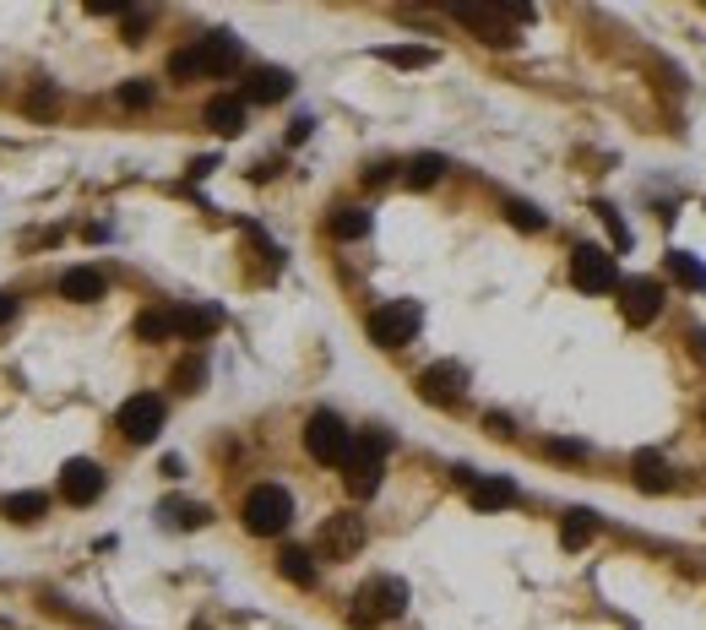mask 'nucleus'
Here are the masks:
<instances>
[{"label":"nucleus","mask_w":706,"mask_h":630,"mask_svg":"<svg viewBox=\"0 0 706 630\" xmlns=\"http://www.w3.org/2000/svg\"><path fill=\"white\" fill-rule=\"evenodd\" d=\"M288 88H293L288 71L262 66V71H251V82H245V104H278V98H288Z\"/></svg>","instance_id":"2eb2a0df"},{"label":"nucleus","mask_w":706,"mask_h":630,"mask_svg":"<svg viewBox=\"0 0 706 630\" xmlns=\"http://www.w3.org/2000/svg\"><path fill=\"white\" fill-rule=\"evenodd\" d=\"M598 218H603V223H609V234H614V245H625V240H630V234H625V223H620V212H614V207H598Z\"/></svg>","instance_id":"473e14b6"},{"label":"nucleus","mask_w":706,"mask_h":630,"mask_svg":"<svg viewBox=\"0 0 706 630\" xmlns=\"http://www.w3.org/2000/svg\"><path fill=\"white\" fill-rule=\"evenodd\" d=\"M201 381H207V359H201V353L174 370V386H180V392H201Z\"/></svg>","instance_id":"cd10ccee"},{"label":"nucleus","mask_w":706,"mask_h":630,"mask_svg":"<svg viewBox=\"0 0 706 630\" xmlns=\"http://www.w3.org/2000/svg\"><path fill=\"white\" fill-rule=\"evenodd\" d=\"M467 500H473L478 511H506V505L517 500V483H511V478H473V483H467Z\"/></svg>","instance_id":"f3484780"},{"label":"nucleus","mask_w":706,"mask_h":630,"mask_svg":"<svg viewBox=\"0 0 706 630\" xmlns=\"http://www.w3.org/2000/svg\"><path fill=\"white\" fill-rule=\"evenodd\" d=\"M381 60H392V66H403V71H419V66H435V49H424V44H397V49H381Z\"/></svg>","instance_id":"a878e982"},{"label":"nucleus","mask_w":706,"mask_h":630,"mask_svg":"<svg viewBox=\"0 0 706 630\" xmlns=\"http://www.w3.org/2000/svg\"><path fill=\"white\" fill-rule=\"evenodd\" d=\"M304 452L315 457V463H326V468H343L348 463V452H354V430L337 419V413H310V424H304Z\"/></svg>","instance_id":"20e7f679"},{"label":"nucleus","mask_w":706,"mask_h":630,"mask_svg":"<svg viewBox=\"0 0 706 630\" xmlns=\"http://www.w3.org/2000/svg\"><path fill=\"white\" fill-rule=\"evenodd\" d=\"M669 272H674V283H685V289H706V267L691 250H669Z\"/></svg>","instance_id":"393cba45"},{"label":"nucleus","mask_w":706,"mask_h":630,"mask_svg":"<svg viewBox=\"0 0 706 630\" xmlns=\"http://www.w3.org/2000/svg\"><path fill=\"white\" fill-rule=\"evenodd\" d=\"M424 326V311L414 300H386L381 311H370V342L375 348H403Z\"/></svg>","instance_id":"39448f33"},{"label":"nucleus","mask_w":706,"mask_h":630,"mask_svg":"<svg viewBox=\"0 0 706 630\" xmlns=\"http://www.w3.org/2000/svg\"><path fill=\"white\" fill-rule=\"evenodd\" d=\"M462 27H473V33H484V44H511V16L517 22H528L533 11H495V5H456L451 11Z\"/></svg>","instance_id":"9d476101"},{"label":"nucleus","mask_w":706,"mask_h":630,"mask_svg":"<svg viewBox=\"0 0 706 630\" xmlns=\"http://www.w3.org/2000/svg\"><path fill=\"white\" fill-rule=\"evenodd\" d=\"M163 397H152V392H137V397H126L120 402V435L131 441V446H147L158 430H163Z\"/></svg>","instance_id":"0eeeda50"},{"label":"nucleus","mask_w":706,"mask_h":630,"mask_svg":"<svg viewBox=\"0 0 706 630\" xmlns=\"http://www.w3.org/2000/svg\"><path fill=\"white\" fill-rule=\"evenodd\" d=\"M163 516H174V527H201L207 505H163Z\"/></svg>","instance_id":"7c9ffc66"},{"label":"nucleus","mask_w":706,"mask_h":630,"mask_svg":"<svg viewBox=\"0 0 706 630\" xmlns=\"http://www.w3.org/2000/svg\"><path fill=\"white\" fill-rule=\"evenodd\" d=\"M506 218H511L517 229H528V234H539V229H544V212H539V207H528V201H506Z\"/></svg>","instance_id":"c85d7f7f"},{"label":"nucleus","mask_w":706,"mask_h":630,"mask_svg":"<svg viewBox=\"0 0 706 630\" xmlns=\"http://www.w3.org/2000/svg\"><path fill=\"white\" fill-rule=\"evenodd\" d=\"M663 311V283L658 278H620V315L630 326H647Z\"/></svg>","instance_id":"1a4fd4ad"},{"label":"nucleus","mask_w":706,"mask_h":630,"mask_svg":"<svg viewBox=\"0 0 706 630\" xmlns=\"http://www.w3.org/2000/svg\"><path fill=\"white\" fill-rule=\"evenodd\" d=\"M462 392H467V370H462V364H451V359L429 364V370L419 375V397H424V402H440V408H451Z\"/></svg>","instance_id":"ddd939ff"},{"label":"nucleus","mask_w":706,"mask_h":630,"mask_svg":"<svg viewBox=\"0 0 706 630\" xmlns=\"http://www.w3.org/2000/svg\"><path fill=\"white\" fill-rule=\"evenodd\" d=\"M190 60H196V77H229L240 66V38L234 33H207L190 49Z\"/></svg>","instance_id":"9b49d317"},{"label":"nucleus","mask_w":706,"mask_h":630,"mask_svg":"<svg viewBox=\"0 0 706 630\" xmlns=\"http://www.w3.org/2000/svg\"><path fill=\"white\" fill-rule=\"evenodd\" d=\"M570 283L581 294H609V289H620V267L603 245H576L570 250Z\"/></svg>","instance_id":"423d86ee"},{"label":"nucleus","mask_w":706,"mask_h":630,"mask_svg":"<svg viewBox=\"0 0 706 630\" xmlns=\"http://www.w3.org/2000/svg\"><path fill=\"white\" fill-rule=\"evenodd\" d=\"M364 538H370L364 516H359V511H337V516L321 527V555H326V560H354V555L364 549Z\"/></svg>","instance_id":"6e6552de"},{"label":"nucleus","mask_w":706,"mask_h":630,"mask_svg":"<svg viewBox=\"0 0 706 630\" xmlns=\"http://www.w3.org/2000/svg\"><path fill=\"white\" fill-rule=\"evenodd\" d=\"M408 609V582H397V576H375V582H364L359 593H354V626L370 630L381 626V620H397Z\"/></svg>","instance_id":"7ed1b4c3"},{"label":"nucleus","mask_w":706,"mask_h":630,"mask_svg":"<svg viewBox=\"0 0 706 630\" xmlns=\"http://www.w3.org/2000/svg\"><path fill=\"white\" fill-rule=\"evenodd\" d=\"M484 424H489V435H511V419H506V413H489Z\"/></svg>","instance_id":"e433bc0d"},{"label":"nucleus","mask_w":706,"mask_h":630,"mask_svg":"<svg viewBox=\"0 0 706 630\" xmlns=\"http://www.w3.org/2000/svg\"><path fill=\"white\" fill-rule=\"evenodd\" d=\"M592 533H598V516H592V511H565V522H560V544L565 549H587V544H592Z\"/></svg>","instance_id":"4be33fe9"},{"label":"nucleus","mask_w":706,"mask_h":630,"mask_svg":"<svg viewBox=\"0 0 706 630\" xmlns=\"http://www.w3.org/2000/svg\"><path fill=\"white\" fill-rule=\"evenodd\" d=\"M549 457H587L576 441H549Z\"/></svg>","instance_id":"f704fd0d"},{"label":"nucleus","mask_w":706,"mask_h":630,"mask_svg":"<svg viewBox=\"0 0 706 630\" xmlns=\"http://www.w3.org/2000/svg\"><path fill=\"white\" fill-rule=\"evenodd\" d=\"M278 571L293 587H315V560H310V549H299V544H288L278 555Z\"/></svg>","instance_id":"412c9836"},{"label":"nucleus","mask_w":706,"mask_h":630,"mask_svg":"<svg viewBox=\"0 0 706 630\" xmlns=\"http://www.w3.org/2000/svg\"><path fill=\"white\" fill-rule=\"evenodd\" d=\"M49 109H55V98H49V88H38L33 93V115H49Z\"/></svg>","instance_id":"c9c22d12"},{"label":"nucleus","mask_w":706,"mask_h":630,"mask_svg":"<svg viewBox=\"0 0 706 630\" xmlns=\"http://www.w3.org/2000/svg\"><path fill=\"white\" fill-rule=\"evenodd\" d=\"M207 126L218 137H240L245 131V98H212L207 104Z\"/></svg>","instance_id":"a211bd4d"},{"label":"nucleus","mask_w":706,"mask_h":630,"mask_svg":"<svg viewBox=\"0 0 706 630\" xmlns=\"http://www.w3.org/2000/svg\"><path fill=\"white\" fill-rule=\"evenodd\" d=\"M445 174V158L440 153H419V158H408V168H403V179L414 185V190H429L435 179Z\"/></svg>","instance_id":"b1692460"},{"label":"nucleus","mask_w":706,"mask_h":630,"mask_svg":"<svg viewBox=\"0 0 706 630\" xmlns=\"http://www.w3.org/2000/svg\"><path fill=\"white\" fill-rule=\"evenodd\" d=\"M326 229H332V240H364L370 234V212L364 207H337Z\"/></svg>","instance_id":"5701e85b"},{"label":"nucleus","mask_w":706,"mask_h":630,"mask_svg":"<svg viewBox=\"0 0 706 630\" xmlns=\"http://www.w3.org/2000/svg\"><path fill=\"white\" fill-rule=\"evenodd\" d=\"M49 511V500L38 494V489H22V494H5V505H0V516L5 522H22V527H33L38 516Z\"/></svg>","instance_id":"aec40b11"},{"label":"nucleus","mask_w":706,"mask_h":630,"mask_svg":"<svg viewBox=\"0 0 706 630\" xmlns=\"http://www.w3.org/2000/svg\"><path fill=\"white\" fill-rule=\"evenodd\" d=\"M99 494H104V468H99V463L77 457V463L60 468V500H66V505H93Z\"/></svg>","instance_id":"f8f14e48"},{"label":"nucleus","mask_w":706,"mask_h":630,"mask_svg":"<svg viewBox=\"0 0 706 630\" xmlns=\"http://www.w3.org/2000/svg\"><path fill=\"white\" fill-rule=\"evenodd\" d=\"M147 22H152L147 11H126V38H131V44H141V33H147Z\"/></svg>","instance_id":"72a5a7b5"},{"label":"nucleus","mask_w":706,"mask_h":630,"mask_svg":"<svg viewBox=\"0 0 706 630\" xmlns=\"http://www.w3.org/2000/svg\"><path fill=\"white\" fill-rule=\"evenodd\" d=\"M5 320H16V300H11V294H0V326H5Z\"/></svg>","instance_id":"4c0bfd02"},{"label":"nucleus","mask_w":706,"mask_h":630,"mask_svg":"<svg viewBox=\"0 0 706 630\" xmlns=\"http://www.w3.org/2000/svg\"><path fill=\"white\" fill-rule=\"evenodd\" d=\"M240 516H245V533H256V538H278L282 527L293 522V494H288L282 483H256V489L245 494Z\"/></svg>","instance_id":"f03ea898"},{"label":"nucleus","mask_w":706,"mask_h":630,"mask_svg":"<svg viewBox=\"0 0 706 630\" xmlns=\"http://www.w3.org/2000/svg\"><path fill=\"white\" fill-rule=\"evenodd\" d=\"M386 452H392V435H386V430H364V435H354V452H348V463H343V483H348V494H354V500H370V494L381 489Z\"/></svg>","instance_id":"f257e3e1"},{"label":"nucleus","mask_w":706,"mask_h":630,"mask_svg":"<svg viewBox=\"0 0 706 630\" xmlns=\"http://www.w3.org/2000/svg\"><path fill=\"white\" fill-rule=\"evenodd\" d=\"M218 326H223V315L212 311V305H180V311H174V331H180V337H190V342L212 337Z\"/></svg>","instance_id":"dca6fc26"},{"label":"nucleus","mask_w":706,"mask_h":630,"mask_svg":"<svg viewBox=\"0 0 706 630\" xmlns=\"http://www.w3.org/2000/svg\"><path fill=\"white\" fill-rule=\"evenodd\" d=\"M104 272L99 267H71L66 278H60V300H71V305H99L104 300Z\"/></svg>","instance_id":"4468645a"},{"label":"nucleus","mask_w":706,"mask_h":630,"mask_svg":"<svg viewBox=\"0 0 706 630\" xmlns=\"http://www.w3.org/2000/svg\"><path fill=\"white\" fill-rule=\"evenodd\" d=\"M169 77H180V82H190V77H196V60H190V49H180V55L169 60Z\"/></svg>","instance_id":"2f4dec72"},{"label":"nucleus","mask_w":706,"mask_h":630,"mask_svg":"<svg viewBox=\"0 0 706 630\" xmlns=\"http://www.w3.org/2000/svg\"><path fill=\"white\" fill-rule=\"evenodd\" d=\"M137 337L141 342H163V337H174V311H141Z\"/></svg>","instance_id":"bb28decb"},{"label":"nucleus","mask_w":706,"mask_h":630,"mask_svg":"<svg viewBox=\"0 0 706 630\" xmlns=\"http://www.w3.org/2000/svg\"><path fill=\"white\" fill-rule=\"evenodd\" d=\"M120 104H126V109H147V104H152V82H147V77L120 82Z\"/></svg>","instance_id":"c756f323"},{"label":"nucleus","mask_w":706,"mask_h":630,"mask_svg":"<svg viewBox=\"0 0 706 630\" xmlns=\"http://www.w3.org/2000/svg\"><path fill=\"white\" fill-rule=\"evenodd\" d=\"M630 472H636V489H647V494H663V489H669V463H663L658 452H636V457H630Z\"/></svg>","instance_id":"6ab92c4d"}]
</instances>
